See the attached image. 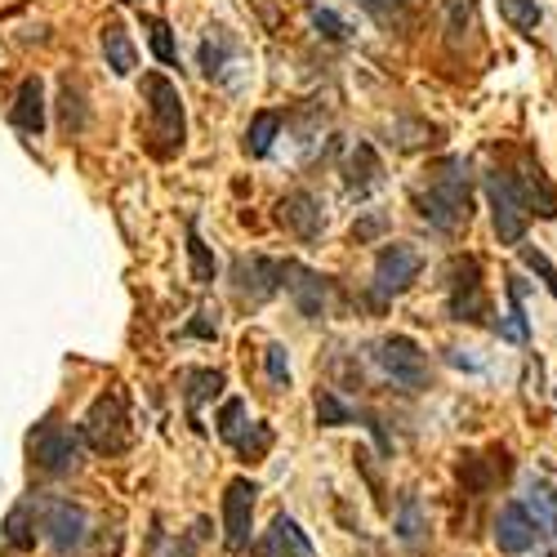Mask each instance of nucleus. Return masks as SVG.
Returning a JSON list of instances; mask_svg holds the SVG:
<instances>
[{"mask_svg":"<svg viewBox=\"0 0 557 557\" xmlns=\"http://www.w3.org/2000/svg\"><path fill=\"white\" fill-rule=\"evenodd\" d=\"M420 214L442 227V232H455L469 223V178H463V161H446L442 174L429 183V193L420 197Z\"/></svg>","mask_w":557,"mask_h":557,"instance_id":"obj_1","label":"nucleus"},{"mask_svg":"<svg viewBox=\"0 0 557 557\" xmlns=\"http://www.w3.org/2000/svg\"><path fill=\"white\" fill-rule=\"evenodd\" d=\"M81 442L95 446L99 455H121L129 442H134V429H129V410H125V397L112 388L103 393L95 406H89L85 424H81Z\"/></svg>","mask_w":557,"mask_h":557,"instance_id":"obj_2","label":"nucleus"},{"mask_svg":"<svg viewBox=\"0 0 557 557\" xmlns=\"http://www.w3.org/2000/svg\"><path fill=\"white\" fill-rule=\"evenodd\" d=\"M144 95L152 108V138H157V152L170 157L183 148V99H178V85L165 76H144Z\"/></svg>","mask_w":557,"mask_h":557,"instance_id":"obj_3","label":"nucleus"},{"mask_svg":"<svg viewBox=\"0 0 557 557\" xmlns=\"http://www.w3.org/2000/svg\"><path fill=\"white\" fill-rule=\"evenodd\" d=\"M486 197H491V214H495V232H499V242L504 246H522L527 237V201L518 193V178L513 174H486Z\"/></svg>","mask_w":557,"mask_h":557,"instance_id":"obj_4","label":"nucleus"},{"mask_svg":"<svg viewBox=\"0 0 557 557\" xmlns=\"http://www.w3.org/2000/svg\"><path fill=\"white\" fill-rule=\"evenodd\" d=\"M81 455H85L81 433L63 429V424H54V420H45V424L32 433V459H36V469H45V473L63 478V473L81 469Z\"/></svg>","mask_w":557,"mask_h":557,"instance_id":"obj_5","label":"nucleus"},{"mask_svg":"<svg viewBox=\"0 0 557 557\" xmlns=\"http://www.w3.org/2000/svg\"><path fill=\"white\" fill-rule=\"evenodd\" d=\"M375 361H380L384 375H388L393 384H401L406 393H420V388L429 384V361H424L420 344L406 339V335L384 339V344L375 348Z\"/></svg>","mask_w":557,"mask_h":557,"instance_id":"obj_6","label":"nucleus"},{"mask_svg":"<svg viewBox=\"0 0 557 557\" xmlns=\"http://www.w3.org/2000/svg\"><path fill=\"white\" fill-rule=\"evenodd\" d=\"M255 495H259V486L250 478H232L227 491H223V544H227V553H246L250 548Z\"/></svg>","mask_w":557,"mask_h":557,"instance_id":"obj_7","label":"nucleus"},{"mask_svg":"<svg viewBox=\"0 0 557 557\" xmlns=\"http://www.w3.org/2000/svg\"><path fill=\"white\" fill-rule=\"evenodd\" d=\"M85 508L81 504H72V499H45V508H40V531H45V540H50V548L59 553V557H72L81 544H85Z\"/></svg>","mask_w":557,"mask_h":557,"instance_id":"obj_8","label":"nucleus"},{"mask_svg":"<svg viewBox=\"0 0 557 557\" xmlns=\"http://www.w3.org/2000/svg\"><path fill=\"white\" fill-rule=\"evenodd\" d=\"M450 317L455 321H482L486 317V290H482L478 259H455L450 263Z\"/></svg>","mask_w":557,"mask_h":557,"instance_id":"obj_9","label":"nucleus"},{"mask_svg":"<svg viewBox=\"0 0 557 557\" xmlns=\"http://www.w3.org/2000/svg\"><path fill=\"white\" fill-rule=\"evenodd\" d=\"M232 282H237V290L255 304L272 299L276 290L286 286V263H276V259H263V255H250V259H237L232 263Z\"/></svg>","mask_w":557,"mask_h":557,"instance_id":"obj_10","label":"nucleus"},{"mask_svg":"<svg viewBox=\"0 0 557 557\" xmlns=\"http://www.w3.org/2000/svg\"><path fill=\"white\" fill-rule=\"evenodd\" d=\"M424 259L414 255L410 246H384L380 259H375V295L380 299H393L401 290H410V282L420 276Z\"/></svg>","mask_w":557,"mask_h":557,"instance_id":"obj_11","label":"nucleus"},{"mask_svg":"<svg viewBox=\"0 0 557 557\" xmlns=\"http://www.w3.org/2000/svg\"><path fill=\"white\" fill-rule=\"evenodd\" d=\"M535 540H540V527L531 518V508L527 504H504L499 518H495V544H499V553H513V557L518 553H531Z\"/></svg>","mask_w":557,"mask_h":557,"instance_id":"obj_12","label":"nucleus"},{"mask_svg":"<svg viewBox=\"0 0 557 557\" xmlns=\"http://www.w3.org/2000/svg\"><path fill=\"white\" fill-rule=\"evenodd\" d=\"M282 223L295 232V237H304V242H317L321 237V227H326V214H321V201L312 197V193H286L282 197Z\"/></svg>","mask_w":557,"mask_h":557,"instance_id":"obj_13","label":"nucleus"},{"mask_svg":"<svg viewBox=\"0 0 557 557\" xmlns=\"http://www.w3.org/2000/svg\"><path fill=\"white\" fill-rule=\"evenodd\" d=\"M255 557H312V544H308V535L299 531V522L295 518H272V527H268V535L250 548Z\"/></svg>","mask_w":557,"mask_h":557,"instance_id":"obj_14","label":"nucleus"},{"mask_svg":"<svg viewBox=\"0 0 557 557\" xmlns=\"http://www.w3.org/2000/svg\"><path fill=\"white\" fill-rule=\"evenodd\" d=\"M286 290L295 295L299 312L304 317H326V276H317L312 268H299V263H286Z\"/></svg>","mask_w":557,"mask_h":557,"instance_id":"obj_15","label":"nucleus"},{"mask_svg":"<svg viewBox=\"0 0 557 557\" xmlns=\"http://www.w3.org/2000/svg\"><path fill=\"white\" fill-rule=\"evenodd\" d=\"M10 116H14V125L23 134H40L45 129V85L36 76H27L18 85V99H14V112Z\"/></svg>","mask_w":557,"mask_h":557,"instance_id":"obj_16","label":"nucleus"},{"mask_svg":"<svg viewBox=\"0 0 557 557\" xmlns=\"http://www.w3.org/2000/svg\"><path fill=\"white\" fill-rule=\"evenodd\" d=\"M518 193H522V201H531V206H535V214H540V219H553V214H557V193L548 188V178L540 174V165H535V161H527V165H522V183H518Z\"/></svg>","mask_w":557,"mask_h":557,"instance_id":"obj_17","label":"nucleus"},{"mask_svg":"<svg viewBox=\"0 0 557 557\" xmlns=\"http://www.w3.org/2000/svg\"><path fill=\"white\" fill-rule=\"evenodd\" d=\"M103 54H108V67L116 76H129L138 67V54H134V45H129V36H125L121 23H108L103 27Z\"/></svg>","mask_w":557,"mask_h":557,"instance_id":"obj_18","label":"nucleus"},{"mask_svg":"<svg viewBox=\"0 0 557 557\" xmlns=\"http://www.w3.org/2000/svg\"><path fill=\"white\" fill-rule=\"evenodd\" d=\"M219 388H223L219 370H188V420H193V424L201 420V401L214 397ZM197 429H201V424H197Z\"/></svg>","mask_w":557,"mask_h":557,"instance_id":"obj_19","label":"nucleus"},{"mask_svg":"<svg viewBox=\"0 0 557 557\" xmlns=\"http://www.w3.org/2000/svg\"><path fill=\"white\" fill-rule=\"evenodd\" d=\"M5 544L18 548V553H27L36 544V508L32 504H18L14 513L5 518Z\"/></svg>","mask_w":557,"mask_h":557,"instance_id":"obj_20","label":"nucleus"},{"mask_svg":"<svg viewBox=\"0 0 557 557\" xmlns=\"http://www.w3.org/2000/svg\"><path fill=\"white\" fill-rule=\"evenodd\" d=\"M276 134H282V116H276V112H259L250 121V129H246V152L250 157H268Z\"/></svg>","mask_w":557,"mask_h":557,"instance_id":"obj_21","label":"nucleus"},{"mask_svg":"<svg viewBox=\"0 0 557 557\" xmlns=\"http://www.w3.org/2000/svg\"><path fill=\"white\" fill-rule=\"evenodd\" d=\"M397 540L401 544L424 540V513H420V499L414 495H401V504H397Z\"/></svg>","mask_w":557,"mask_h":557,"instance_id":"obj_22","label":"nucleus"},{"mask_svg":"<svg viewBox=\"0 0 557 557\" xmlns=\"http://www.w3.org/2000/svg\"><path fill=\"white\" fill-rule=\"evenodd\" d=\"M499 14L513 23L518 32H527V36H531V32L540 27V18H544V14H540V0H499Z\"/></svg>","mask_w":557,"mask_h":557,"instance_id":"obj_23","label":"nucleus"},{"mask_svg":"<svg viewBox=\"0 0 557 557\" xmlns=\"http://www.w3.org/2000/svg\"><path fill=\"white\" fill-rule=\"evenodd\" d=\"M357 161H361V174H357V165H352V174H348V193L352 197H366L370 188H375V174H380V161H375V152H370L366 144L352 152Z\"/></svg>","mask_w":557,"mask_h":557,"instance_id":"obj_24","label":"nucleus"},{"mask_svg":"<svg viewBox=\"0 0 557 557\" xmlns=\"http://www.w3.org/2000/svg\"><path fill=\"white\" fill-rule=\"evenodd\" d=\"M504 339H513V344H527V312H522V286L513 282L508 286V321L499 326Z\"/></svg>","mask_w":557,"mask_h":557,"instance_id":"obj_25","label":"nucleus"},{"mask_svg":"<svg viewBox=\"0 0 557 557\" xmlns=\"http://www.w3.org/2000/svg\"><path fill=\"white\" fill-rule=\"evenodd\" d=\"M317 420L326 424V429H339V424L352 420V406H344L331 388H321V393H317Z\"/></svg>","mask_w":557,"mask_h":557,"instance_id":"obj_26","label":"nucleus"},{"mask_svg":"<svg viewBox=\"0 0 557 557\" xmlns=\"http://www.w3.org/2000/svg\"><path fill=\"white\" fill-rule=\"evenodd\" d=\"M188 255H193V282H197V286L214 282V255H210L206 242L197 237V227H188Z\"/></svg>","mask_w":557,"mask_h":557,"instance_id":"obj_27","label":"nucleus"},{"mask_svg":"<svg viewBox=\"0 0 557 557\" xmlns=\"http://www.w3.org/2000/svg\"><path fill=\"white\" fill-rule=\"evenodd\" d=\"M246 433V401H223V410H219V437L223 442H237Z\"/></svg>","mask_w":557,"mask_h":557,"instance_id":"obj_28","label":"nucleus"},{"mask_svg":"<svg viewBox=\"0 0 557 557\" xmlns=\"http://www.w3.org/2000/svg\"><path fill=\"white\" fill-rule=\"evenodd\" d=\"M531 504H535V527H548L553 540H557V491L535 486V491H531Z\"/></svg>","mask_w":557,"mask_h":557,"instance_id":"obj_29","label":"nucleus"},{"mask_svg":"<svg viewBox=\"0 0 557 557\" xmlns=\"http://www.w3.org/2000/svg\"><path fill=\"white\" fill-rule=\"evenodd\" d=\"M232 446H237V455H246V459H259V455H268V446H272V429H268V424H255L250 433H242Z\"/></svg>","mask_w":557,"mask_h":557,"instance_id":"obj_30","label":"nucleus"},{"mask_svg":"<svg viewBox=\"0 0 557 557\" xmlns=\"http://www.w3.org/2000/svg\"><path fill=\"white\" fill-rule=\"evenodd\" d=\"M263 361H268V380H272V388H286V384H290V357H286V348H282V344H268Z\"/></svg>","mask_w":557,"mask_h":557,"instance_id":"obj_31","label":"nucleus"},{"mask_svg":"<svg viewBox=\"0 0 557 557\" xmlns=\"http://www.w3.org/2000/svg\"><path fill=\"white\" fill-rule=\"evenodd\" d=\"M148 40H152V54H157L161 63H174V59H178L174 36H170V27H165L161 18H148Z\"/></svg>","mask_w":557,"mask_h":557,"instance_id":"obj_32","label":"nucleus"},{"mask_svg":"<svg viewBox=\"0 0 557 557\" xmlns=\"http://www.w3.org/2000/svg\"><path fill=\"white\" fill-rule=\"evenodd\" d=\"M312 27L326 36V40H348V23L335 14V10H321V5H312Z\"/></svg>","mask_w":557,"mask_h":557,"instance_id":"obj_33","label":"nucleus"},{"mask_svg":"<svg viewBox=\"0 0 557 557\" xmlns=\"http://www.w3.org/2000/svg\"><path fill=\"white\" fill-rule=\"evenodd\" d=\"M473 18V0H446V27H450V40H459V32L469 27Z\"/></svg>","mask_w":557,"mask_h":557,"instance_id":"obj_34","label":"nucleus"},{"mask_svg":"<svg viewBox=\"0 0 557 557\" xmlns=\"http://www.w3.org/2000/svg\"><path fill=\"white\" fill-rule=\"evenodd\" d=\"M522 259H527V263H531V268H535V272H540V276H544V282H548V290H553V295H557V268H553V263H548V259H544V255H540V250H531V246H527V250H522Z\"/></svg>","mask_w":557,"mask_h":557,"instance_id":"obj_35","label":"nucleus"},{"mask_svg":"<svg viewBox=\"0 0 557 557\" xmlns=\"http://www.w3.org/2000/svg\"><path fill=\"white\" fill-rule=\"evenodd\" d=\"M193 335H201V339L219 335V308H201V312H197V321H193Z\"/></svg>","mask_w":557,"mask_h":557,"instance_id":"obj_36","label":"nucleus"},{"mask_svg":"<svg viewBox=\"0 0 557 557\" xmlns=\"http://www.w3.org/2000/svg\"><path fill=\"white\" fill-rule=\"evenodd\" d=\"M375 232H380V219H370V223H361V227H357V242H366V237H375Z\"/></svg>","mask_w":557,"mask_h":557,"instance_id":"obj_37","label":"nucleus"},{"mask_svg":"<svg viewBox=\"0 0 557 557\" xmlns=\"http://www.w3.org/2000/svg\"><path fill=\"white\" fill-rule=\"evenodd\" d=\"M397 5H401V0H397Z\"/></svg>","mask_w":557,"mask_h":557,"instance_id":"obj_38","label":"nucleus"}]
</instances>
